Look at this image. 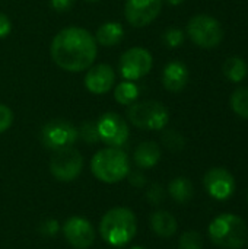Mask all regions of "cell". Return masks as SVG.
<instances>
[{
	"label": "cell",
	"mask_w": 248,
	"mask_h": 249,
	"mask_svg": "<svg viewBox=\"0 0 248 249\" xmlns=\"http://www.w3.org/2000/svg\"><path fill=\"white\" fill-rule=\"evenodd\" d=\"M51 58L63 70L79 73L89 69L96 58L95 36L79 26L61 29L51 42Z\"/></svg>",
	"instance_id": "1"
},
{
	"label": "cell",
	"mask_w": 248,
	"mask_h": 249,
	"mask_svg": "<svg viewBox=\"0 0 248 249\" xmlns=\"http://www.w3.org/2000/svg\"><path fill=\"white\" fill-rule=\"evenodd\" d=\"M99 233L108 245L124 247L130 244L137 233V219L127 207H114L102 216Z\"/></svg>",
	"instance_id": "2"
},
{
	"label": "cell",
	"mask_w": 248,
	"mask_h": 249,
	"mask_svg": "<svg viewBox=\"0 0 248 249\" xmlns=\"http://www.w3.org/2000/svg\"><path fill=\"white\" fill-rule=\"evenodd\" d=\"M91 172L104 184H117L130 172L129 156L120 147L101 149L91 160Z\"/></svg>",
	"instance_id": "3"
},
{
	"label": "cell",
	"mask_w": 248,
	"mask_h": 249,
	"mask_svg": "<svg viewBox=\"0 0 248 249\" xmlns=\"http://www.w3.org/2000/svg\"><path fill=\"white\" fill-rule=\"evenodd\" d=\"M212 242L224 249H240L247 241L248 229L246 222L235 214H221L209 226Z\"/></svg>",
	"instance_id": "4"
},
{
	"label": "cell",
	"mask_w": 248,
	"mask_h": 249,
	"mask_svg": "<svg viewBox=\"0 0 248 249\" xmlns=\"http://www.w3.org/2000/svg\"><path fill=\"white\" fill-rule=\"evenodd\" d=\"M126 115L134 127L148 131L164 130L170 121V112L159 101L134 102L129 105Z\"/></svg>",
	"instance_id": "5"
},
{
	"label": "cell",
	"mask_w": 248,
	"mask_h": 249,
	"mask_svg": "<svg viewBox=\"0 0 248 249\" xmlns=\"http://www.w3.org/2000/svg\"><path fill=\"white\" fill-rule=\"evenodd\" d=\"M187 34L202 48H215L224 39V29L218 19L209 15H196L189 20Z\"/></svg>",
	"instance_id": "6"
},
{
	"label": "cell",
	"mask_w": 248,
	"mask_h": 249,
	"mask_svg": "<svg viewBox=\"0 0 248 249\" xmlns=\"http://www.w3.org/2000/svg\"><path fill=\"white\" fill-rule=\"evenodd\" d=\"M79 139L77 128L61 118L45 123L41 128V143L44 147L57 152L66 147H72Z\"/></svg>",
	"instance_id": "7"
},
{
	"label": "cell",
	"mask_w": 248,
	"mask_h": 249,
	"mask_svg": "<svg viewBox=\"0 0 248 249\" xmlns=\"http://www.w3.org/2000/svg\"><path fill=\"white\" fill-rule=\"evenodd\" d=\"M83 169V158L73 146L54 152L50 160L51 175L61 182L75 181Z\"/></svg>",
	"instance_id": "8"
},
{
	"label": "cell",
	"mask_w": 248,
	"mask_h": 249,
	"mask_svg": "<svg viewBox=\"0 0 248 249\" xmlns=\"http://www.w3.org/2000/svg\"><path fill=\"white\" fill-rule=\"evenodd\" d=\"M99 142L110 147H121L127 143L130 130L123 117L115 112H105L96 120Z\"/></svg>",
	"instance_id": "9"
},
{
	"label": "cell",
	"mask_w": 248,
	"mask_h": 249,
	"mask_svg": "<svg viewBox=\"0 0 248 249\" xmlns=\"http://www.w3.org/2000/svg\"><path fill=\"white\" fill-rule=\"evenodd\" d=\"M152 66H153L152 54L142 47H133L126 53H123L118 63L120 74L123 76L124 80H130V82L145 77L152 70Z\"/></svg>",
	"instance_id": "10"
},
{
	"label": "cell",
	"mask_w": 248,
	"mask_h": 249,
	"mask_svg": "<svg viewBox=\"0 0 248 249\" xmlns=\"http://www.w3.org/2000/svg\"><path fill=\"white\" fill-rule=\"evenodd\" d=\"M63 235L66 242L75 249L91 248L95 242V229L89 220L80 216L69 217L63 228Z\"/></svg>",
	"instance_id": "11"
},
{
	"label": "cell",
	"mask_w": 248,
	"mask_h": 249,
	"mask_svg": "<svg viewBox=\"0 0 248 249\" xmlns=\"http://www.w3.org/2000/svg\"><path fill=\"white\" fill-rule=\"evenodd\" d=\"M162 3L164 0H126V20L134 28L148 26L159 16Z\"/></svg>",
	"instance_id": "12"
},
{
	"label": "cell",
	"mask_w": 248,
	"mask_h": 249,
	"mask_svg": "<svg viewBox=\"0 0 248 249\" xmlns=\"http://www.w3.org/2000/svg\"><path fill=\"white\" fill-rule=\"evenodd\" d=\"M205 187L216 200H227L234 194L235 179L224 168H212L205 175Z\"/></svg>",
	"instance_id": "13"
},
{
	"label": "cell",
	"mask_w": 248,
	"mask_h": 249,
	"mask_svg": "<svg viewBox=\"0 0 248 249\" xmlns=\"http://www.w3.org/2000/svg\"><path fill=\"white\" fill-rule=\"evenodd\" d=\"M115 82V71L108 64L91 66L85 76V86L94 95L107 93Z\"/></svg>",
	"instance_id": "14"
},
{
	"label": "cell",
	"mask_w": 248,
	"mask_h": 249,
	"mask_svg": "<svg viewBox=\"0 0 248 249\" xmlns=\"http://www.w3.org/2000/svg\"><path fill=\"white\" fill-rule=\"evenodd\" d=\"M189 69L181 61H170L162 71V85L172 93L181 92L189 83Z\"/></svg>",
	"instance_id": "15"
},
{
	"label": "cell",
	"mask_w": 248,
	"mask_h": 249,
	"mask_svg": "<svg viewBox=\"0 0 248 249\" xmlns=\"http://www.w3.org/2000/svg\"><path fill=\"white\" fill-rule=\"evenodd\" d=\"M133 159L139 169H151L161 159V147L155 142H143L136 147Z\"/></svg>",
	"instance_id": "16"
},
{
	"label": "cell",
	"mask_w": 248,
	"mask_h": 249,
	"mask_svg": "<svg viewBox=\"0 0 248 249\" xmlns=\"http://www.w3.org/2000/svg\"><path fill=\"white\" fill-rule=\"evenodd\" d=\"M151 228L161 238H171L177 232V220L167 210H158L151 214Z\"/></svg>",
	"instance_id": "17"
},
{
	"label": "cell",
	"mask_w": 248,
	"mask_h": 249,
	"mask_svg": "<svg viewBox=\"0 0 248 249\" xmlns=\"http://www.w3.org/2000/svg\"><path fill=\"white\" fill-rule=\"evenodd\" d=\"M123 38L124 29L118 22H105L98 28L95 34V41L104 47H114L120 44Z\"/></svg>",
	"instance_id": "18"
},
{
	"label": "cell",
	"mask_w": 248,
	"mask_h": 249,
	"mask_svg": "<svg viewBox=\"0 0 248 249\" xmlns=\"http://www.w3.org/2000/svg\"><path fill=\"white\" fill-rule=\"evenodd\" d=\"M168 193L170 196L180 204H184L187 201L191 200L193 194H194V188L193 184L189 178L186 177H178L175 179H172L168 185Z\"/></svg>",
	"instance_id": "19"
},
{
	"label": "cell",
	"mask_w": 248,
	"mask_h": 249,
	"mask_svg": "<svg viewBox=\"0 0 248 249\" xmlns=\"http://www.w3.org/2000/svg\"><path fill=\"white\" fill-rule=\"evenodd\" d=\"M222 70H224V74H225V77L228 80H231L234 83H238V82L246 79L248 73V66L241 57L232 55V57L225 60Z\"/></svg>",
	"instance_id": "20"
},
{
	"label": "cell",
	"mask_w": 248,
	"mask_h": 249,
	"mask_svg": "<svg viewBox=\"0 0 248 249\" xmlns=\"http://www.w3.org/2000/svg\"><path fill=\"white\" fill-rule=\"evenodd\" d=\"M139 98V86L130 80L118 83L114 89V99L121 105H132Z\"/></svg>",
	"instance_id": "21"
},
{
	"label": "cell",
	"mask_w": 248,
	"mask_h": 249,
	"mask_svg": "<svg viewBox=\"0 0 248 249\" xmlns=\"http://www.w3.org/2000/svg\"><path fill=\"white\" fill-rule=\"evenodd\" d=\"M231 108L237 115L248 120V86H241L234 90L231 96Z\"/></svg>",
	"instance_id": "22"
},
{
	"label": "cell",
	"mask_w": 248,
	"mask_h": 249,
	"mask_svg": "<svg viewBox=\"0 0 248 249\" xmlns=\"http://www.w3.org/2000/svg\"><path fill=\"white\" fill-rule=\"evenodd\" d=\"M162 144L171 152H180L186 146V139L175 130H167L162 134Z\"/></svg>",
	"instance_id": "23"
},
{
	"label": "cell",
	"mask_w": 248,
	"mask_h": 249,
	"mask_svg": "<svg viewBox=\"0 0 248 249\" xmlns=\"http://www.w3.org/2000/svg\"><path fill=\"white\" fill-rule=\"evenodd\" d=\"M77 134L88 144H95L99 142V136H98V130H96V121L82 123V125L77 130Z\"/></svg>",
	"instance_id": "24"
},
{
	"label": "cell",
	"mask_w": 248,
	"mask_h": 249,
	"mask_svg": "<svg viewBox=\"0 0 248 249\" xmlns=\"http://www.w3.org/2000/svg\"><path fill=\"white\" fill-rule=\"evenodd\" d=\"M178 245H180V249H202L203 248V238L199 232L189 231L181 235Z\"/></svg>",
	"instance_id": "25"
},
{
	"label": "cell",
	"mask_w": 248,
	"mask_h": 249,
	"mask_svg": "<svg viewBox=\"0 0 248 249\" xmlns=\"http://www.w3.org/2000/svg\"><path fill=\"white\" fill-rule=\"evenodd\" d=\"M162 39H164V42H165L167 47L177 48V47H180L184 42V34L178 28H170V29H167L164 32Z\"/></svg>",
	"instance_id": "26"
},
{
	"label": "cell",
	"mask_w": 248,
	"mask_h": 249,
	"mask_svg": "<svg viewBox=\"0 0 248 249\" xmlns=\"http://www.w3.org/2000/svg\"><path fill=\"white\" fill-rule=\"evenodd\" d=\"M146 198L152 206H159L165 200V190L159 184H153L149 187L146 193Z\"/></svg>",
	"instance_id": "27"
},
{
	"label": "cell",
	"mask_w": 248,
	"mask_h": 249,
	"mask_svg": "<svg viewBox=\"0 0 248 249\" xmlns=\"http://www.w3.org/2000/svg\"><path fill=\"white\" fill-rule=\"evenodd\" d=\"M38 231H39V233H41L42 236H45V238H53V236H56V235L60 232V225H58V222L54 220V219H47V220H44V222L39 225Z\"/></svg>",
	"instance_id": "28"
},
{
	"label": "cell",
	"mask_w": 248,
	"mask_h": 249,
	"mask_svg": "<svg viewBox=\"0 0 248 249\" xmlns=\"http://www.w3.org/2000/svg\"><path fill=\"white\" fill-rule=\"evenodd\" d=\"M13 124V111L7 107L0 104V133L9 130Z\"/></svg>",
	"instance_id": "29"
},
{
	"label": "cell",
	"mask_w": 248,
	"mask_h": 249,
	"mask_svg": "<svg viewBox=\"0 0 248 249\" xmlns=\"http://www.w3.org/2000/svg\"><path fill=\"white\" fill-rule=\"evenodd\" d=\"M127 179H129L130 185H133L136 188H140V187H143L146 184V177L142 172V169H139V171H130L129 175H127Z\"/></svg>",
	"instance_id": "30"
},
{
	"label": "cell",
	"mask_w": 248,
	"mask_h": 249,
	"mask_svg": "<svg viewBox=\"0 0 248 249\" xmlns=\"http://www.w3.org/2000/svg\"><path fill=\"white\" fill-rule=\"evenodd\" d=\"M12 32V22L10 19L0 12V38H6Z\"/></svg>",
	"instance_id": "31"
},
{
	"label": "cell",
	"mask_w": 248,
	"mask_h": 249,
	"mask_svg": "<svg viewBox=\"0 0 248 249\" xmlns=\"http://www.w3.org/2000/svg\"><path fill=\"white\" fill-rule=\"evenodd\" d=\"M50 4L56 12H67L75 4V0H50Z\"/></svg>",
	"instance_id": "32"
},
{
	"label": "cell",
	"mask_w": 248,
	"mask_h": 249,
	"mask_svg": "<svg viewBox=\"0 0 248 249\" xmlns=\"http://www.w3.org/2000/svg\"><path fill=\"white\" fill-rule=\"evenodd\" d=\"M168 4H171V6H178V4H181L184 0H165Z\"/></svg>",
	"instance_id": "33"
},
{
	"label": "cell",
	"mask_w": 248,
	"mask_h": 249,
	"mask_svg": "<svg viewBox=\"0 0 248 249\" xmlns=\"http://www.w3.org/2000/svg\"><path fill=\"white\" fill-rule=\"evenodd\" d=\"M130 249H148V248H145V247H140V245H136V247H132Z\"/></svg>",
	"instance_id": "34"
},
{
	"label": "cell",
	"mask_w": 248,
	"mask_h": 249,
	"mask_svg": "<svg viewBox=\"0 0 248 249\" xmlns=\"http://www.w3.org/2000/svg\"><path fill=\"white\" fill-rule=\"evenodd\" d=\"M85 1H88V3H95V1H99V0H85Z\"/></svg>",
	"instance_id": "35"
},
{
	"label": "cell",
	"mask_w": 248,
	"mask_h": 249,
	"mask_svg": "<svg viewBox=\"0 0 248 249\" xmlns=\"http://www.w3.org/2000/svg\"><path fill=\"white\" fill-rule=\"evenodd\" d=\"M247 200H248V194H247Z\"/></svg>",
	"instance_id": "36"
}]
</instances>
